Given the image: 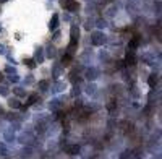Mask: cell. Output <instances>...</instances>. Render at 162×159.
<instances>
[{"label": "cell", "instance_id": "obj_1", "mask_svg": "<svg viewBox=\"0 0 162 159\" xmlns=\"http://www.w3.org/2000/svg\"><path fill=\"white\" fill-rule=\"evenodd\" d=\"M105 42V36L102 33H94L93 34V39H91V44L94 46H102Z\"/></svg>", "mask_w": 162, "mask_h": 159}, {"label": "cell", "instance_id": "obj_2", "mask_svg": "<svg viewBox=\"0 0 162 159\" xmlns=\"http://www.w3.org/2000/svg\"><path fill=\"white\" fill-rule=\"evenodd\" d=\"M97 75H99L97 68H88V70H86V78H88V80H96Z\"/></svg>", "mask_w": 162, "mask_h": 159}, {"label": "cell", "instance_id": "obj_3", "mask_svg": "<svg viewBox=\"0 0 162 159\" xmlns=\"http://www.w3.org/2000/svg\"><path fill=\"white\" fill-rule=\"evenodd\" d=\"M57 26H58V15L55 13V15H52V18H50V23H49V28L50 29H57Z\"/></svg>", "mask_w": 162, "mask_h": 159}, {"label": "cell", "instance_id": "obj_4", "mask_svg": "<svg viewBox=\"0 0 162 159\" xmlns=\"http://www.w3.org/2000/svg\"><path fill=\"white\" fill-rule=\"evenodd\" d=\"M34 60H36V63H42V62H44V52H42V49H36Z\"/></svg>", "mask_w": 162, "mask_h": 159}, {"label": "cell", "instance_id": "obj_5", "mask_svg": "<svg viewBox=\"0 0 162 159\" xmlns=\"http://www.w3.org/2000/svg\"><path fill=\"white\" fill-rule=\"evenodd\" d=\"M78 8H80V3H78V2H75V0H73V2L72 3H70V5L68 7H66V11H70V13H75V11H78Z\"/></svg>", "mask_w": 162, "mask_h": 159}, {"label": "cell", "instance_id": "obj_6", "mask_svg": "<svg viewBox=\"0 0 162 159\" xmlns=\"http://www.w3.org/2000/svg\"><path fill=\"white\" fill-rule=\"evenodd\" d=\"M8 106L13 107V109H19V107H21V102H19L16 98H10L8 99Z\"/></svg>", "mask_w": 162, "mask_h": 159}, {"label": "cell", "instance_id": "obj_7", "mask_svg": "<svg viewBox=\"0 0 162 159\" xmlns=\"http://www.w3.org/2000/svg\"><path fill=\"white\" fill-rule=\"evenodd\" d=\"M72 60H73V57H72V54H65L62 57V63L65 67H68V65H72Z\"/></svg>", "mask_w": 162, "mask_h": 159}, {"label": "cell", "instance_id": "obj_8", "mask_svg": "<svg viewBox=\"0 0 162 159\" xmlns=\"http://www.w3.org/2000/svg\"><path fill=\"white\" fill-rule=\"evenodd\" d=\"M70 34H72V38L78 39V38H80V28H78L76 25H72V31H70Z\"/></svg>", "mask_w": 162, "mask_h": 159}, {"label": "cell", "instance_id": "obj_9", "mask_svg": "<svg viewBox=\"0 0 162 159\" xmlns=\"http://www.w3.org/2000/svg\"><path fill=\"white\" fill-rule=\"evenodd\" d=\"M55 55H57V49H55L54 46H49V47H47V57H49V58H54Z\"/></svg>", "mask_w": 162, "mask_h": 159}, {"label": "cell", "instance_id": "obj_10", "mask_svg": "<svg viewBox=\"0 0 162 159\" xmlns=\"http://www.w3.org/2000/svg\"><path fill=\"white\" fill-rule=\"evenodd\" d=\"M148 83H149V86H151V88H154V86L159 83V78H157V75H151V76H149V80H148Z\"/></svg>", "mask_w": 162, "mask_h": 159}, {"label": "cell", "instance_id": "obj_11", "mask_svg": "<svg viewBox=\"0 0 162 159\" xmlns=\"http://www.w3.org/2000/svg\"><path fill=\"white\" fill-rule=\"evenodd\" d=\"M25 65L28 68H36V60L34 58H25Z\"/></svg>", "mask_w": 162, "mask_h": 159}, {"label": "cell", "instance_id": "obj_12", "mask_svg": "<svg viewBox=\"0 0 162 159\" xmlns=\"http://www.w3.org/2000/svg\"><path fill=\"white\" fill-rule=\"evenodd\" d=\"M63 88H65V85H63V83H55L54 85V93H60V91H63Z\"/></svg>", "mask_w": 162, "mask_h": 159}, {"label": "cell", "instance_id": "obj_13", "mask_svg": "<svg viewBox=\"0 0 162 159\" xmlns=\"http://www.w3.org/2000/svg\"><path fill=\"white\" fill-rule=\"evenodd\" d=\"M36 101H37V94H31V96L28 98V102H26V106H33Z\"/></svg>", "mask_w": 162, "mask_h": 159}, {"label": "cell", "instance_id": "obj_14", "mask_svg": "<svg viewBox=\"0 0 162 159\" xmlns=\"http://www.w3.org/2000/svg\"><path fill=\"white\" fill-rule=\"evenodd\" d=\"M49 85H50V83L47 81V80H44V81H41V83H39V88H41L42 91H47V88H49Z\"/></svg>", "mask_w": 162, "mask_h": 159}, {"label": "cell", "instance_id": "obj_15", "mask_svg": "<svg viewBox=\"0 0 162 159\" xmlns=\"http://www.w3.org/2000/svg\"><path fill=\"white\" fill-rule=\"evenodd\" d=\"M78 151H80V146H70V148L66 149V153L68 154H76Z\"/></svg>", "mask_w": 162, "mask_h": 159}, {"label": "cell", "instance_id": "obj_16", "mask_svg": "<svg viewBox=\"0 0 162 159\" xmlns=\"http://www.w3.org/2000/svg\"><path fill=\"white\" fill-rule=\"evenodd\" d=\"M86 93H88V94H94V93H96V86H94V85H88V86H86Z\"/></svg>", "mask_w": 162, "mask_h": 159}, {"label": "cell", "instance_id": "obj_17", "mask_svg": "<svg viewBox=\"0 0 162 159\" xmlns=\"http://www.w3.org/2000/svg\"><path fill=\"white\" fill-rule=\"evenodd\" d=\"M13 91L16 93V96H26V91H23V88H15Z\"/></svg>", "mask_w": 162, "mask_h": 159}, {"label": "cell", "instance_id": "obj_18", "mask_svg": "<svg viewBox=\"0 0 162 159\" xmlns=\"http://www.w3.org/2000/svg\"><path fill=\"white\" fill-rule=\"evenodd\" d=\"M58 106H60V101H57V99L50 102V109H58Z\"/></svg>", "mask_w": 162, "mask_h": 159}, {"label": "cell", "instance_id": "obj_19", "mask_svg": "<svg viewBox=\"0 0 162 159\" xmlns=\"http://www.w3.org/2000/svg\"><path fill=\"white\" fill-rule=\"evenodd\" d=\"M0 94L2 96H8V88L7 86H0Z\"/></svg>", "mask_w": 162, "mask_h": 159}, {"label": "cell", "instance_id": "obj_20", "mask_svg": "<svg viewBox=\"0 0 162 159\" xmlns=\"http://www.w3.org/2000/svg\"><path fill=\"white\" fill-rule=\"evenodd\" d=\"M10 81H13V83H18V81H19V76H18L16 73H11V75H10Z\"/></svg>", "mask_w": 162, "mask_h": 159}, {"label": "cell", "instance_id": "obj_21", "mask_svg": "<svg viewBox=\"0 0 162 159\" xmlns=\"http://www.w3.org/2000/svg\"><path fill=\"white\" fill-rule=\"evenodd\" d=\"M72 2H73V0H60V5L63 7V8H66V7H68Z\"/></svg>", "mask_w": 162, "mask_h": 159}, {"label": "cell", "instance_id": "obj_22", "mask_svg": "<svg viewBox=\"0 0 162 159\" xmlns=\"http://www.w3.org/2000/svg\"><path fill=\"white\" fill-rule=\"evenodd\" d=\"M97 26H99V28H105V26H107L105 20H97Z\"/></svg>", "mask_w": 162, "mask_h": 159}, {"label": "cell", "instance_id": "obj_23", "mask_svg": "<svg viewBox=\"0 0 162 159\" xmlns=\"http://www.w3.org/2000/svg\"><path fill=\"white\" fill-rule=\"evenodd\" d=\"M0 54H2V55H7V54H8V52H7V47L3 46V44H0Z\"/></svg>", "mask_w": 162, "mask_h": 159}, {"label": "cell", "instance_id": "obj_24", "mask_svg": "<svg viewBox=\"0 0 162 159\" xmlns=\"http://www.w3.org/2000/svg\"><path fill=\"white\" fill-rule=\"evenodd\" d=\"M60 36H62L60 31H55V34H54V41H60Z\"/></svg>", "mask_w": 162, "mask_h": 159}, {"label": "cell", "instance_id": "obj_25", "mask_svg": "<svg viewBox=\"0 0 162 159\" xmlns=\"http://www.w3.org/2000/svg\"><path fill=\"white\" fill-rule=\"evenodd\" d=\"M33 81H34V80H33V75H28V78L25 80V83H26V85H31Z\"/></svg>", "mask_w": 162, "mask_h": 159}, {"label": "cell", "instance_id": "obj_26", "mask_svg": "<svg viewBox=\"0 0 162 159\" xmlns=\"http://www.w3.org/2000/svg\"><path fill=\"white\" fill-rule=\"evenodd\" d=\"M115 67H117V68H123V67H125V62H123V60H118V62L115 63Z\"/></svg>", "mask_w": 162, "mask_h": 159}, {"label": "cell", "instance_id": "obj_27", "mask_svg": "<svg viewBox=\"0 0 162 159\" xmlns=\"http://www.w3.org/2000/svg\"><path fill=\"white\" fill-rule=\"evenodd\" d=\"M54 75H55V78L60 75V67H54Z\"/></svg>", "mask_w": 162, "mask_h": 159}, {"label": "cell", "instance_id": "obj_28", "mask_svg": "<svg viewBox=\"0 0 162 159\" xmlns=\"http://www.w3.org/2000/svg\"><path fill=\"white\" fill-rule=\"evenodd\" d=\"M5 73H15V68H13V67H7V68H5Z\"/></svg>", "mask_w": 162, "mask_h": 159}, {"label": "cell", "instance_id": "obj_29", "mask_svg": "<svg viewBox=\"0 0 162 159\" xmlns=\"http://www.w3.org/2000/svg\"><path fill=\"white\" fill-rule=\"evenodd\" d=\"M72 94H73V96L80 94V88H78V86H75V88H73V91H72Z\"/></svg>", "mask_w": 162, "mask_h": 159}, {"label": "cell", "instance_id": "obj_30", "mask_svg": "<svg viewBox=\"0 0 162 159\" xmlns=\"http://www.w3.org/2000/svg\"><path fill=\"white\" fill-rule=\"evenodd\" d=\"M63 20H65V21H70V15H63Z\"/></svg>", "mask_w": 162, "mask_h": 159}, {"label": "cell", "instance_id": "obj_31", "mask_svg": "<svg viewBox=\"0 0 162 159\" xmlns=\"http://www.w3.org/2000/svg\"><path fill=\"white\" fill-rule=\"evenodd\" d=\"M2 80H3V73H0V81H2Z\"/></svg>", "mask_w": 162, "mask_h": 159}, {"label": "cell", "instance_id": "obj_32", "mask_svg": "<svg viewBox=\"0 0 162 159\" xmlns=\"http://www.w3.org/2000/svg\"><path fill=\"white\" fill-rule=\"evenodd\" d=\"M5 2H8V0H0V3H5Z\"/></svg>", "mask_w": 162, "mask_h": 159}]
</instances>
